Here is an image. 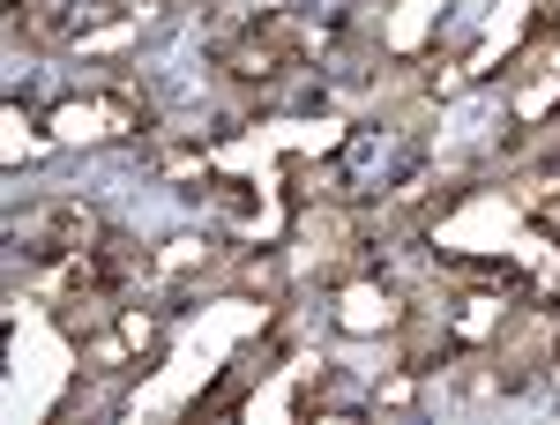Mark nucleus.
Masks as SVG:
<instances>
[{
    "instance_id": "1",
    "label": "nucleus",
    "mask_w": 560,
    "mask_h": 425,
    "mask_svg": "<svg viewBox=\"0 0 560 425\" xmlns=\"http://www.w3.org/2000/svg\"><path fill=\"white\" fill-rule=\"evenodd\" d=\"M105 232H97V216L83 210V202H38V210H23L15 216V247L31 261H75V255H90Z\"/></svg>"
}]
</instances>
